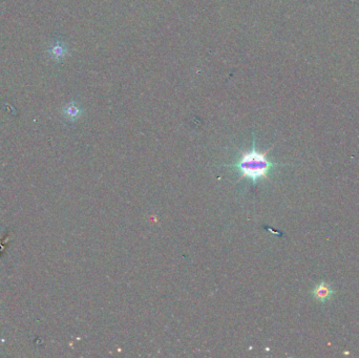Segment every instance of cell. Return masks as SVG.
Wrapping results in <instances>:
<instances>
[{
    "mask_svg": "<svg viewBox=\"0 0 359 358\" xmlns=\"http://www.w3.org/2000/svg\"><path fill=\"white\" fill-rule=\"evenodd\" d=\"M270 149L265 152L258 151L255 146V138L252 135V145L248 151H244L239 149L240 158L230 164H225L224 167H228L230 169L236 170L241 174V177L238 179L236 183L240 182L242 179L247 178L251 181L253 187L260 180H269V175L277 167L282 166L279 163H274L269 160L267 153Z\"/></svg>",
    "mask_w": 359,
    "mask_h": 358,
    "instance_id": "6da1fadb",
    "label": "cell"
},
{
    "mask_svg": "<svg viewBox=\"0 0 359 358\" xmlns=\"http://www.w3.org/2000/svg\"><path fill=\"white\" fill-rule=\"evenodd\" d=\"M313 296L315 299L320 300V302H327L334 295V291L331 286L327 283H321L313 289Z\"/></svg>",
    "mask_w": 359,
    "mask_h": 358,
    "instance_id": "7a4b0ae2",
    "label": "cell"
},
{
    "mask_svg": "<svg viewBox=\"0 0 359 358\" xmlns=\"http://www.w3.org/2000/svg\"><path fill=\"white\" fill-rule=\"evenodd\" d=\"M80 115V110H78V108L72 107L71 108H69L68 110V116L72 118V119H76L78 116Z\"/></svg>",
    "mask_w": 359,
    "mask_h": 358,
    "instance_id": "3957f363",
    "label": "cell"
}]
</instances>
